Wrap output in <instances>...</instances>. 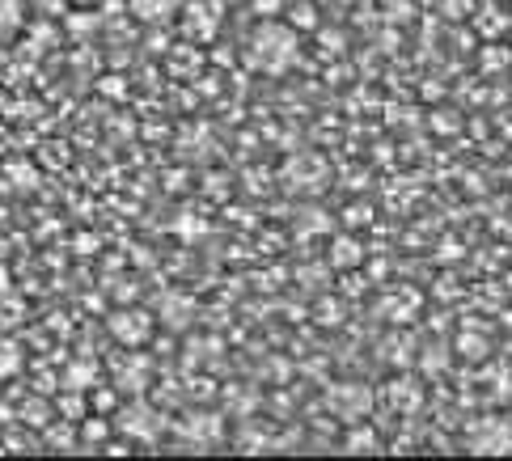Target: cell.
I'll use <instances>...</instances> for the list:
<instances>
[{
	"instance_id": "cell-17",
	"label": "cell",
	"mask_w": 512,
	"mask_h": 461,
	"mask_svg": "<svg viewBox=\"0 0 512 461\" xmlns=\"http://www.w3.org/2000/svg\"><path fill=\"white\" fill-rule=\"evenodd\" d=\"M56 411H60V419H72V423H85V415H94V411H89V402H85V394H77V398L60 394L56 398Z\"/></svg>"
},
{
	"instance_id": "cell-5",
	"label": "cell",
	"mask_w": 512,
	"mask_h": 461,
	"mask_svg": "<svg viewBox=\"0 0 512 461\" xmlns=\"http://www.w3.org/2000/svg\"><path fill=\"white\" fill-rule=\"evenodd\" d=\"M106 330H111V339H115V343H123L127 352H132V347H140V343H149V339H153L157 318H153V313H144V309H119V313H111Z\"/></svg>"
},
{
	"instance_id": "cell-10",
	"label": "cell",
	"mask_w": 512,
	"mask_h": 461,
	"mask_svg": "<svg viewBox=\"0 0 512 461\" xmlns=\"http://www.w3.org/2000/svg\"><path fill=\"white\" fill-rule=\"evenodd\" d=\"M364 263V246L356 233H331L326 242V267L331 271H356Z\"/></svg>"
},
{
	"instance_id": "cell-12",
	"label": "cell",
	"mask_w": 512,
	"mask_h": 461,
	"mask_svg": "<svg viewBox=\"0 0 512 461\" xmlns=\"http://www.w3.org/2000/svg\"><path fill=\"white\" fill-rule=\"evenodd\" d=\"M419 305H424V297L411 288H394L381 297V318H386L390 326H411V318L419 313Z\"/></svg>"
},
{
	"instance_id": "cell-11",
	"label": "cell",
	"mask_w": 512,
	"mask_h": 461,
	"mask_svg": "<svg viewBox=\"0 0 512 461\" xmlns=\"http://www.w3.org/2000/svg\"><path fill=\"white\" fill-rule=\"evenodd\" d=\"M339 449L352 453V457H364V453H381V449H386V440H381V432L373 428L369 419H360V423H347V428H343Z\"/></svg>"
},
{
	"instance_id": "cell-18",
	"label": "cell",
	"mask_w": 512,
	"mask_h": 461,
	"mask_svg": "<svg viewBox=\"0 0 512 461\" xmlns=\"http://www.w3.org/2000/svg\"><path fill=\"white\" fill-rule=\"evenodd\" d=\"M166 9H174V0H136V13L144 17V22H161Z\"/></svg>"
},
{
	"instance_id": "cell-20",
	"label": "cell",
	"mask_w": 512,
	"mask_h": 461,
	"mask_svg": "<svg viewBox=\"0 0 512 461\" xmlns=\"http://www.w3.org/2000/svg\"><path fill=\"white\" fill-rule=\"evenodd\" d=\"M343 225H347V229L373 225V208H369V204H352V208H347V216H343Z\"/></svg>"
},
{
	"instance_id": "cell-6",
	"label": "cell",
	"mask_w": 512,
	"mask_h": 461,
	"mask_svg": "<svg viewBox=\"0 0 512 461\" xmlns=\"http://www.w3.org/2000/svg\"><path fill=\"white\" fill-rule=\"evenodd\" d=\"M424 381H415L407 368H402L398 377H390L386 381V390H381V402H386V407L394 411V415H419L424 411Z\"/></svg>"
},
{
	"instance_id": "cell-22",
	"label": "cell",
	"mask_w": 512,
	"mask_h": 461,
	"mask_svg": "<svg viewBox=\"0 0 512 461\" xmlns=\"http://www.w3.org/2000/svg\"><path fill=\"white\" fill-rule=\"evenodd\" d=\"M250 5H254V13H259L263 22H271V17H280V13H284L288 0H250Z\"/></svg>"
},
{
	"instance_id": "cell-21",
	"label": "cell",
	"mask_w": 512,
	"mask_h": 461,
	"mask_svg": "<svg viewBox=\"0 0 512 461\" xmlns=\"http://www.w3.org/2000/svg\"><path fill=\"white\" fill-rule=\"evenodd\" d=\"M326 229H331V220H326L322 212L318 216H305V212L297 216V233H326Z\"/></svg>"
},
{
	"instance_id": "cell-3",
	"label": "cell",
	"mask_w": 512,
	"mask_h": 461,
	"mask_svg": "<svg viewBox=\"0 0 512 461\" xmlns=\"http://www.w3.org/2000/svg\"><path fill=\"white\" fill-rule=\"evenodd\" d=\"M373 407H377V394L364 381H335L326 390V411L343 423H360L364 415H373Z\"/></svg>"
},
{
	"instance_id": "cell-1",
	"label": "cell",
	"mask_w": 512,
	"mask_h": 461,
	"mask_svg": "<svg viewBox=\"0 0 512 461\" xmlns=\"http://www.w3.org/2000/svg\"><path fill=\"white\" fill-rule=\"evenodd\" d=\"M301 60V34L292 30L288 22H259L250 30V43H246V64L263 77H284V72Z\"/></svg>"
},
{
	"instance_id": "cell-14",
	"label": "cell",
	"mask_w": 512,
	"mask_h": 461,
	"mask_svg": "<svg viewBox=\"0 0 512 461\" xmlns=\"http://www.w3.org/2000/svg\"><path fill=\"white\" fill-rule=\"evenodd\" d=\"M26 5L30 0H0V43H9L26 26Z\"/></svg>"
},
{
	"instance_id": "cell-23",
	"label": "cell",
	"mask_w": 512,
	"mask_h": 461,
	"mask_svg": "<svg viewBox=\"0 0 512 461\" xmlns=\"http://www.w3.org/2000/svg\"><path fill=\"white\" fill-rule=\"evenodd\" d=\"M106 453H111V457H123V453H132V445H127V440H115V445H106Z\"/></svg>"
},
{
	"instance_id": "cell-13",
	"label": "cell",
	"mask_w": 512,
	"mask_h": 461,
	"mask_svg": "<svg viewBox=\"0 0 512 461\" xmlns=\"http://www.w3.org/2000/svg\"><path fill=\"white\" fill-rule=\"evenodd\" d=\"M343 322H347V297H343V292H318V301H314V326L339 330Z\"/></svg>"
},
{
	"instance_id": "cell-9",
	"label": "cell",
	"mask_w": 512,
	"mask_h": 461,
	"mask_svg": "<svg viewBox=\"0 0 512 461\" xmlns=\"http://www.w3.org/2000/svg\"><path fill=\"white\" fill-rule=\"evenodd\" d=\"M191 445H221L225 440V415L221 411H191L187 423H182Z\"/></svg>"
},
{
	"instance_id": "cell-15",
	"label": "cell",
	"mask_w": 512,
	"mask_h": 461,
	"mask_svg": "<svg viewBox=\"0 0 512 461\" xmlns=\"http://www.w3.org/2000/svg\"><path fill=\"white\" fill-rule=\"evenodd\" d=\"M26 368V352L13 339H0V381H13Z\"/></svg>"
},
{
	"instance_id": "cell-2",
	"label": "cell",
	"mask_w": 512,
	"mask_h": 461,
	"mask_svg": "<svg viewBox=\"0 0 512 461\" xmlns=\"http://www.w3.org/2000/svg\"><path fill=\"white\" fill-rule=\"evenodd\" d=\"M280 182L292 195H322L326 187H331V165H326L322 153H297V157L284 161Z\"/></svg>"
},
{
	"instance_id": "cell-16",
	"label": "cell",
	"mask_w": 512,
	"mask_h": 461,
	"mask_svg": "<svg viewBox=\"0 0 512 461\" xmlns=\"http://www.w3.org/2000/svg\"><path fill=\"white\" fill-rule=\"evenodd\" d=\"M288 26L292 30H318V5H309V0H297V5H292V13H288Z\"/></svg>"
},
{
	"instance_id": "cell-7",
	"label": "cell",
	"mask_w": 512,
	"mask_h": 461,
	"mask_svg": "<svg viewBox=\"0 0 512 461\" xmlns=\"http://www.w3.org/2000/svg\"><path fill=\"white\" fill-rule=\"evenodd\" d=\"M381 364H390L394 373H402V368H411L415 356H419V347H415V335H411V326H390V335L381 339Z\"/></svg>"
},
{
	"instance_id": "cell-24",
	"label": "cell",
	"mask_w": 512,
	"mask_h": 461,
	"mask_svg": "<svg viewBox=\"0 0 512 461\" xmlns=\"http://www.w3.org/2000/svg\"><path fill=\"white\" fill-rule=\"evenodd\" d=\"M64 5H77V9H94V5H102V0H64Z\"/></svg>"
},
{
	"instance_id": "cell-4",
	"label": "cell",
	"mask_w": 512,
	"mask_h": 461,
	"mask_svg": "<svg viewBox=\"0 0 512 461\" xmlns=\"http://www.w3.org/2000/svg\"><path fill=\"white\" fill-rule=\"evenodd\" d=\"M178 30L187 34L191 43H212L216 30H221V9H216V0H187L178 13Z\"/></svg>"
},
{
	"instance_id": "cell-8",
	"label": "cell",
	"mask_w": 512,
	"mask_h": 461,
	"mask_svg": "<svg viewBox=\"0 0 512 461\" xmlns=\"http://www.w3.org/2000/svg\"><path fill=\"white\" fill-rule=\"evenodd\" d=\"M127 419H119V428L127 432V440H144V445H153L157 432H161V415L149 407V402H132V407H123Z\"/></svg>"
},
{
	"instance_id": "cell-19",
	"label": "cell",
	"mask_w": 512,
	"mask_h": 461,
	"mask_svg": "<svg viewBox=\"0 0 512 461\" xmlns=\"http://www.w3.org/2000/svg\"><path fill=\"white\" fill-rule=\"evenodd\" d=\"M187 394H191L195 402L216 398V381H212V377H204V373H195V377H191V385H187Z\"/></svg>"
}]
</instances>
